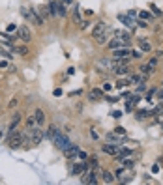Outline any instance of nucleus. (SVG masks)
Returning <instances> with one entry per match:
<instances>
[{
  "label": "nucleus",
  "mask_w": 163,
  "mask_h": 185,
  "mask_svg": "<svg viewBox=\"0 0 163 185\" xmlns=\"http://www.w3.org/2000/svg\"><path fill=\"white\" fill-rule=\"evenodd\" d=\"M34 116H36V122H38V125H41V124H43V122H45V112H43V110H41V109H38V110H36V114H34Z\"/></svg>",
  "instance_id": "obj_20"
},
{
  "label": "nucleus",
  "mask_w": 163,
  "mask_h": 185,
  "mask_svg": "<svg viewBox=\"0 0 163 185\" xmlns=\"http://www.w3.org/2000/svg\"><path fill=\"white\" fill-rule=\"evenodd\" d=\"M115 36H116V37H120V39H122L128 47L131 45V36H130L128 32H124V30H116V34H115Z\"/></svg>",
  "instance_id": "obj_16"
},
{
  "label": "nucleus",
  "mask_w": 163,
  "mask_h": 185,
  "mask_svg": "<svg viewBox=\"0 0 163 185\" xmlns=\"http://www.w3.org/2000/svg\"><path fill=\"white\" fill-rule=\"evenodd\" d=\"M23 140H24V133H23V131H17V129L9 131L8 144H9V148H11V150H21V146H23Z\"/></svg>",
  "instance_id": "obj_2"
},
{
  "label": "nucleus",
  "mask_w": 163,
  "mask_h": 185,
  "mask_svg": "<svg viewBox=\"0 0 163 185\" xmlns=\"http://www.w3.org/2000/svg\"><path fill=\"white\" fill-rule=\"evenodd\" d=\"M115 133H116V135H120V137H126V129H124V127H116V129H115Z\"/></svg>",
  "instance_id": "obj_43"
},
{
  "label": "nucleus",
  "mask_w": 163,
  "mask_h": 185,
  "mask_svg": "<svg viewBox=\"0 0 163 185\" xmlns=\"http://www.w3.org/2000/svg\"><path fill=\"white\" fill-rule=\"evenodd\" d=\"M143 80H145V77H141V75H130V82L131 84H139Z\"/></svg>",
  "instance_id": "obj_28"
},
{
  "label": "nucleus",
  "mask_w": 163,
  "mask_h": 185,
  "mask_svg": "<svg viewBox=\"0 0 163 185\" xmlns=\"http://www.w3.org/2000/svg\"><path fill=\"white\" fill-rule=\"evenodd\" d=\"M137 15H139V11H135V9H130V11H128V17H131L133 21L137 19Z\"/></svg>",
  "instance_id": "obj_42"
},
{
  "label": "nucleus",
  "mask_w": 163,
  "mask_h": 185,
  "mask_svg": "<svg viewBox=\"0 0 163 185\" xmlns=\"http://www.w3.org/2000/svg\"><path fill=\"white\" fill-rule=\"evenodd\" d=\"M158 60H160V56H156V58H150V60H148V66H150L152 69H156V66H158Z\"/></svg>",
  "instance_id": "obj_38"
},
{
  "label": "nucleus",
  "mask_w": 163,
  "mask_h": 185,
  "mask_svg": "<svg viewBox=\"0 0 163 185\" xmlns=\"http://www.w3.org/2000/svg\"><path fill=\"white\" fill-rule=\"evenodd\" d=\"M111 90H113V86H111L109 82H105V84H103V92H111Z\"/></svg>",
  "instance_id": "obj_47"
},
{
  "label": "nucleus",
  "mask_w": 163,
  "mask_h": 185,
  "mask_svg": "<svg viewBox=\"0 0 163 185\" xmlns=\"http://www.w3.org/2000/svg\"><path fill=\"white\" fill-rule=\"evenodd\" d=\"M21 13H23L24 19H28V21H30L32 24H36V26H41V24H43V19L38 15L36 7H21Z\"/></svg>",
  "instance_id": "obj_3"
},
{
  "label": "nucleus",
  "mask_w": 163,
  "mask_h": 185,
  "mask_svg": "<svg viewBox=\"0 0 163 185\" xmlns=\"http://www.w3.org/2000/svg\"><path fill=\"white\" fill-rule=\"evenodd\" d=\"M71 15H73V21H75V22H77V24H79V22H81V13H79V6H77V7H75V11H73V13H71Z\"/></svg>",
  "instance_id": "obj_36"
},
{
  "label": "nucleus",
  "mask_w": 163,
  "mask_h": 185,
  "mask_svg": "<svg viewBox=\"0 0 163 185\" xmlns=\"http://www.w3.org/2000/svg\"><path fill=\"white\" fill-rule=\"evenodd\" d=\"M156 92H158V88H150L148 92H146V95H145V99L150 103V99H152V95H156Z\"/></svg>",
  "instance_id": "obj_34"
},
{
  "label": "nucleus",
  "mask_w": 163,
  "mask_h": 185,
  "mask_svg": "<svg viewBox=\"0 0 163 185\" xmlns=\"http://www.w3.org/2000/svg\"><path fill=\"white\" fill-rule=\"evenodd\" d=\"M36 125H38L36 116H28V120H26V127H36Z\"/></svg>",
  "instance_id": "obj_35"
},
{
  "label": "nucleus",
  "mask_w": 163,
  "mask_h": 185,
  "mask_svg": "<svg viewBox=\"0 0 163 185\" xmlns=\"http://www.w3.org/2000/svg\"><path fill=\"white\" fill-rule=\"evenodd\" d=\"M88 99H90V101H99V99H103V90H101V88H92V90L88 92Z\"/></svg>",
  "instance_id": "obj_14"
},
{
  "label": "nucleus",
  "mask_w": 163,
  "mask_h": 185,
  "mask_svg": "<svg viewBox=\"0 0 163 185\" xmlns=\"http://www.w3.org/2000/svg\"><path fill=\"white\" fill-rule=\"evenodd\" d=\"M107 142H111V144H116V146H120L124 140H126V137H120V135H116V133H107Z\"/></svg>",
  "instance_id": "obj_12"
},
{
  "label": "nucleus",
  "mask_w": 163,
  "mask_h": 185,
  "mask_svg": "<svg viewBox=\"0 0 163 185\" xmlns=\"http://www.w3.org/2000/svg\"><path fill=\"white\" fill-rule=\"evenodd\" d=\"M49 7H51V15H53V17H56V9H58V2H56V0H51V2H49Z\"/></svg>",
  "instance_id": "obj_27"
},
{
  "label": "nucleus",
  "mask_w": 163,
  "mask_h": 185,
  "mask_svg": "<svg viewBox=\"0 0 163 185\" xmlns=\"http://www.w3.org/2000/svg\"><path fill=\"white\" fill-rule=\"evenodd\" d=\"M139 99H141V97H139V94H133V95H130V97H128V103H131V105L135 107V105L139 103Z\"/></svg>",
  "instance_id": "obj_32"
},
{
  "label": "nucleus",
  "mask_w": 163,
  "mask_h": 185,
  "mask_svg": "<svg viewBox=\"0 0 163 185\" xmlns=\"http://www.w3.org/2000/svg\"><path fill=\"white\" fill-rule=\"evenodd\" d=\"M101 178H103L105 183H115V182H116V176L111 174L109 170H101Z\"/></svg>",
  "instance_id": "obj_18"
},
{
  "label": "nucleus",
  "mask_w": 163,
  "mask_h": 185,
  "mask_svg": "<svg viewBox=\"0 0 163 185\" xmlns=\"http://www.w3.org/2000/svg\"><path fill=\"white\" fill-rule=\"evenodd\" d=\"M161 163H163V159H161Z\"/></svg>",
  "instance_id": "obj_57"
},
{
  "label": "nucleus",
  "mask_w": 163,
  "mask_h": 185,
  "mask_svg": "<svg viewBox=\"0 0 163 185\" xmlns=\"http://www.w3.org/2000/svg\"><path fill=\"white\" fill-rule=\"evenodd\" d=\"M71 2H73V0H64V4H71Z\"/></svg>",
  "instance_id": "obj_54"
},
{
  "label": "nucleus",
  "mask_w": 163,
  "mask_h": 185,
  "mask_svg": "<svg viewBox=\"0 0 163 185\" xmlns=\"http://www.w3.org/2000/svg\"><path fill=\"white\" fill-rule=\"evenodd\" d=\"M53 94H54V95H56V97H58V95H62V90H60V88H56V90H54V92H53Z\"/></svg>",
  "instance_id": "obj_52"
},
{
  "label": "nucleus",
  "mask_w": 163,
  "mask_h": 185,
  "mask_svg": "<svg viewBox=\"0 0 163 185\" xmlns=\"http://www.w3.org/2000/svg\"><path fill=\"white\" fill-rule=\"evenodd\" d=\"M53 144H54V148H58V150L62 152V150H66V148H68V146H69L71 142H69V139H68L66 135H62V133H58V135L54 137V140H53Z\"/></svg>",
  "instance_id": "obj_5"
},
{
  "label": "nucleus",
  "mask_w": 163,
  "mask_h": 185,
  "mask_svg": "<svg viewBox=\"0 0 163 185\" xmlns=\"http://www.w3.org/2000/svg\"><path fill=\"white\" fill-rule=\"evenodd\" d=\"M36 11H38V15H39L43 21H47V19L51 17V7H49V6H36Z\"/></svg>",
  "instance_id": "obj_13"
},
{
  "label": "nucleus",
  "mask_w": 163,
  "mask_h": 185,
  "mask_svg": "<svg viewBox=\"0 0 163 185\" xmlns=\"http://www.w3.org/2000/svg\"><path fill=\"white\" fill-rule=\"evenodd\" d=\"M131 82H130V79H120V80H116V86L115 88H126V86H130Z\"/></svg>",
  "instance_id": "obj_29"
},
{
  "label": "nucleus",
  "mask_w": 163,
  "mask_h": 185,
  "mask_svg": "<svg viewBox=\"0 0 163 185\" xmlns=\"http://www.w3.org/2000/svg\"><path fill=\"white\" fill-rule=\"evenodd\" d=\"M77 159H81V161H86V159H88V155H86V152H83V150H79V153H77Z\"/></svg>",
  "instance_id": "obj_41"
},
{
  "label": "nucleus",
  "mask_w": 163,
  "mask_h": 185,
  "mask_svg": "<svg viewBox=\"0 0 163 185\" xmlns=\"http://www.w3.org/2000/svg\"><path fill=\"white\" fill-rule=\"evenodd\" d=\"M118 21H122L128 28H130V32H135V21L131 19V17H128V15H124V13H120L118 15Z\"/></svg>",
  "instance_id": "obj_11"
},
{
  "label": "nucleus",
  "mask_w": 163,
  "mask_h": 185,
  "mask_svg": "<svg viewBox=\"0 0 163 185\" xmlns=\"http://www.w3.org/2000/svg\"><path fill=\"white\" fill-rule=\"evenodd\" d=\"M0 54L4 58H8V60H13V52H9V49H6L4 45H0Z\"/></svg>",
  "instance_id": "obj_23"
},
{
  "label": "nucleus",
  "mask_w": 163,
  "mask_h": 185,
  "mask_svg": "<svg viewBox=\"0 0 163 185\" xmlns=\"http://www.w3.org/2000/svg\"><path fill=\"white\" fill-rule=\"evenodd\" d=\"M19 37H21L24 43H30V39H32V34H30V30H28V26H26V24L19 26Z\"/></svg>",
  "instance_id": "obj_10"
},
{
  "label": "nucleus",
  "mask_w": 163,
  "mask_h": 185,
  "mask_svg": "<svg viewBox=\"0 0 163 185\" xmlns=\"http://www.w3.org/2000/svg\"><path fill=\"white\" fill-rule=\"evenodd\" d=\"M81 176H83V178H81V183H88V185H96L98 183V180H96V172H94L92 168H86Z\"/></svg>",
  "instance_id": "obj_6"
},
{
  "label": "nucleus",
  "mask_w": 163,
  "mask_h": 185,
  "mask_svg": "<svg viewBox=\"0 0 163 185\" xmlns=\"http://www.w3.org/2000/svg\"><path fill=\"white\" fill-rule=\"evenodd\" d=\"M111 118L120 120V118H122V110H113V112H111Z\"/></svg>",
  "instance_id": "obj_40"
},
{
  "label": "nucleus",
  "mask_w": 163,
  "mask_h": 185,
  "mask_svg": "<svg viewBox=\"0 0 163 185\" xmlns=\"http://www.w3.org/2000/svg\"><path fill=\"white\" fill-rule=\"evenodd\" d=\"M58 133H60V131H58V127H56V125H51V127L45 131V139H51V140H54V137H56Z\"/></svg>",
  "instance_id": "obj_19"
},
{
  "label": "nucleus",
  "mask_w": 163,
  "mask_h": 185,
  "mask_svg": "<svg viewBox=\"0 0 163 185\" xmlns=\"http://www.w3.org/2000/svg\"><path fill=\"white\" fill-rule=\"evenodd\" d=\"M86 168H88L86 161H81V163H75V165L71 167V170H69V172H71L73 176H81V174H83V172H84Z\"/></svg>",
  "instance_id": "obj_9"
},
{
  "label": "nucleus",
  "mask_w": 163,
  "mask_h": 185,
  "mask_svg": "<svg viewBox=\"0 0 163 185\" xmlns=\"http://www.w3.org/2000/svg\"><path fill=\"white\" fill-rule=\"evenodd\" d=\"M156 95H158V99H160V101H163V90H160V88H158V92H156Z\"/></svg>",
  "instance_id": "obj_49"
},
{
  "label": "nucleus",
  "mask_w": 163,
  "mask_h": 185,
  "mask_svg": "<svg viewBox=\"0 0 163 185\" xmlns=\"http://www.w3.org/2000/svg\"><path fill=\"white\" fill-rule=\"evenodd\" d=\"M15 32H19V26H17V24H13V22H9V24L6 26V34H9V36H13Z\"/></svg>",
  "instance_id": "obj_25"
},
{
  "label": "nucleus",
  "mask_w": 163,
  "mask_h": 185,
  "mask_svg": "<svg viewBox=\"0 0 163 185\" xmlns=\"http://www.w3.org/2000/svg\"><path fill=\"white\" fill-rule=\"evenodd\" d=\"M148 7H150V11L154 13V17H161V15H163V13H161V9H160V7H158L156 4H150Z\"/></svg>",
  "instance_id": "obj_30"
},
{
  "label": "nucleus",
  "mask_w": 163,
  "mask_h": 185,
  "mask_svg": "<svg viewBox=\"0 0 163 185\" xmlns=\"http://www.w3.org/2000/svg\"><path fill=\"white\" fill-rule=\"evenodd\" d=\"M139 47H141V51H150L152 49V45H150L148 39H139Z\"/></svg>",
  "instance_id": "obj_26"
},
{
  "label": "nucleus",
  "mask_w": 163,
  "mask_h": 185,
  "mask_svg": "<svg viewBox=\"0 0 163 185\" xmlns=\"http://www.w3.org/2000/svg\"><path fill=\"white\" fill-rule=\"evenodd\" d=\"M145 90H146V82L143 80V82H139V84H137V88H135V94H143Z\"/></svg>",
  "instance_id": "obj_33"
},
{
  "label": "nucleus",
  "mask_w": 163,
  "mask_h": 185,
  "mask_svg": "<svg viewBox=\"0 0 163 185\" xmlns=\"http://www.w3.org/2000/svg\"><path fill=\"white\" fill-rule=\"evenodd\" d=\"M17 105H19V103H17V99H11V101H9V105H8V107H9V109H13V107H17Z\"/></svg>",
  "instance_id": "obj_48"
},
{
  "label": "nucleus",
  "mask_w": 163,
  "mask_h": 185,
  "mask_svg": "<svg viewBox=\"0 0 163 185\" xmlns=\"http://www.w3.org/2000/svg\"><path fill=\"white\" fill-rule=\"evenodd\" d=\"M161 88H163V82H161Z\"/></svg>",
  "instance_id": "obj_56"
},
{
  "label": "nucleus",
  "mask_w": 163,
  "mask_h": 185,
  "mask_svg": "<svg viewBox=\"0 0 163 185\" xmlns=\"http://www.w3.org/2000/svg\"><path fill=\"white\" fill-rule=\"evenodd\" d=\"M90 137H92L94 140H98V139H99V135H98V131H96V129H92V131H90Z\"/></svg>",
  "instance_id": "obj_45"
},
{
  "label": "nucleus",
  "mask_w": 163,
  "mask_h": 185,
  "mask_svg": "<svg viewBox=\"0 0 163 185\" xmlns=\"http://www.w3.org/2000/svg\"><path fill=\"white\" fill-rule=\"evenodd\" d=\"M92 15H94L92 9H84V17H92Z\"/></svg>",
  "instance_id": "obj_50"
},
{
  "label": "nucleus",
  "mask_w": 163,
  "mask_h": 185,
  "mask_svg": "<svg viewBox=\"0 0 163 185\" xmlns=\"http://www.w3.org/2000/svg\"><path fill=\"white\" fill-rule=\"evenodd\" d=\"M141 73H143V77H148V75L154 73V69H152L148 64H143V66H141Z\"/></svg>",
  "instance_id": "obj_22"
},
{
  "label": "nucleus",
  "mask_w": 163,
  "mask_h": 185,
  "mask_svg": "<svg viewBox=\"0 0 163 185\" xmlns=\"http://www.w3.org/2000/svg\"><path fill=\"white\" fill-rule=\"evenodd\" d=\"M19 122H21V114H13V120L9 122V131H13V129H17V125H19Z\"/></svg>",
  "instance_id": "obj_21"
},
{
  "label": "nucleus",
  "mask_w": 163,
  "mask_h": 185,
  "mask_svg": "<svg viewBox=\"0 0 163 185\" xmlns=\"http://www.w3.org/2000/svg\"><path fill=\"white\" fill-rule=\"evenodd\" d=\"M139 17L145 19V21H152L154 19V13H148V9H143V11H139Z\"/></svg>",
  "instance_id": "obj_24"
},
{
  "label": "nucleus",
  "mask_w": 163,
  "mask_h": 185,
  "mask_svg": "<svg viewBox=\"0 0 163 185\" xmlns=\"http://www.w3.org/2000/svg\"><path fill=\"white\" fill-rule=\"evenodd\" d=\"M122 47H128V45H126L120 37H116V36H115V39L109 41V49H113V51H115V49H122Z\"/></svg>",
  "instance_id": "obj_17"
},
{
  "label": "nucleus",
  "mask_w": 163,
  "mask_h": 185,
  "mask_svg": "<svg viewBox=\"0 0 163 185\" xmlns=\"http://www.w3.org/2000/svg\"><path fill=\"white\" fill-rule=\"evenodd\" d=\"M101 152L103 153H107V155H118V152H120V146H116V144H111V142H105L103 144V148H101Z\"/></svg>",
  "instance_id": "obj_7"
},
{
  "label": "nucleus",
  "mask_w": 163,
  "mask_h": 185,
  "mask_svg": "<svg viewBox=\"0 0 163 185\" xmlns=\"http://www.w3.org/2000/svg\"><path fill=\"white\" fill-rule=\"evenodd\" d=\"M26 133L30 135V140H32V146H38L43 139H45V131L39 129V127H28Z\"/></svg>",
  "instance_id": "obj_4"
},
{
  "label": "nucleus",
  "mask_w": 163,
  "mask_h": 185,
  "mask_svg": "<svg viewBox=\"0 0 163 185\" xmlns=\"http://www.w3.org/2000/svg\"><path fill=\"white\" fill-rule=\"evenodd\" d=\"M152 172L158 174V172H160V165H152Z\"/></svg>",
  "instance_id": "obj_51"
},
{
  "label": "nucleus",
  "mask_w": 163,
  "mask_h": 185,
  "mask_svg": "<svg viewBox=\"0 0 163 185\" xmlns=\"http://www.w3.org/2000/svg\"><path fill=\"white\" fill-rule=\"evenodd\" d=\"M113 56H115V58H128V56H131V51L126 49V47H122V49H115V51H113Z\"/></svg>",
  "instance_id": "obj_15"
},
{
  "label": "nucleus",
  "mask_w": 163,
  "mask_h": 185,
  "mask_svg": "<svg viewBox=\"0 0 163 185\" xmlns=\"http://www.w3.org/2000/svg\"><path fill=\"white\" fill-rule=\"evenodd\" d=\"M135 22H137V24H139L141 28H145V26H148V22H146L145 19H139V21H135Z\"/></svg>",
  "instance_id": "obj_44"
},
{
  "label": "nucleus",
  "mask_w": 163,
  "mask_h": 185,
  "mask_svg": "<svg viewBox=\"0 0 163 185\" xmlns=\"http://www.w3.org/2000/svg\"><path fill=\"white\" fill-rule=\"evenodd\" d=\"M62 153H64V157H66V159H77L79 146H75V144H69L66 150H62Z\"/></svg>",
  "instance_id": "obj_8"
},
{
  "label": "nucleus",
  "mask_w": 163,
  "mask_h": 185,
  "mask_svg": "<svg viewBox=\"0 0 163 185\" xmlns=\"http://www.w3.org/2000/svg\"><path fill=\"white\" fill-rule=\"evenodd\" d=\"M107 24L105 22H98L96 26H94V30H92V37L99 43V45H103L105 41H107Z\"/></svg>",
  "instance_id": "obj_1"
},
{
  "label": "nucleus",
  "mask_w": 163,
  "mask_h": 185,
  "mask_svg": "<svg viewBox=\"0 0 163 185\" xmlns=\"http://www.w3.org/2000/svg\"><path fill=\"white\" fill-rule=\"evenodd\" d=\"M56 17H66V7L62 2H58V9H56Z\"/></svg>",
  "instance_id": "obj_31"
},
{
  "label": "nucleus",
  "mask_w": 163,
  "mask_h": 185,
  "mask_svg": "<svg viewBox=\"0 0 163 185\" xmlns=\"http://www.w3.org/2000/svg\"><path fill=\"white\" fill-rule=\"evenodd\" d=\"M68 75H75V67H69L68 69Z\"/></svg>",
  "instance_id": "obj_53"
},
{
  "label": "nucleus",
  "mask_w": 163,
  "mask_h": 185,
  "mask_svg": "<svg viewBox=\"0 0 163 185\" xmlns=\"http://www.w3.org/2000/svg\"><path fill=\"white\" fill-rule=\"evenodd\" d=\"M131 58H141V51H131Z\"/></svg>",
  "instance_id": "obj_46"
},
{
  "label": "nucleus",
  "mask_w": 163,
  "mask_h": 185,
  "mask_svg": "<svg viewBox=\"0 0 163 185\" xmlns=\"http://www.w3.org/2000/svg\"><path fill=\"white\" fill-rule=\"evenodd\" d=\"M13 51H15V52H19V54H26V52H28V49H26V47H13Z\"/></svg>",
  "instance_id": "obj_39"
},
{
  "label": "nucleus",
  "mask_w": 163,
  "mask_h": 185,
  "mask_svg": "<svg viewBox=\"0 0 163 185\" xmlns=\"http://www.w3.org/2000/svg\"><path fill=\"white\" fill-rule=\"evenodd\" d=\"M146 116H150L148 110H139L137 112V120H146Z\"/></svg>",
  "instance_id": "obj_37"
},
{
  "label": "nucleus",
  "mask_w": 163,
  "mask_h": 185,
  "mask_svg": "<svg viewBox=\"0 0 163 185\" xmlns=\"http://www.w3.org/2000/svg\"><path fill=\"white\" fill-rule=\"evenodd\" d=\"M0 140H2V133H0Z\"/></svg>",
  "instance_id": "obj_55"
}]
</instances>
